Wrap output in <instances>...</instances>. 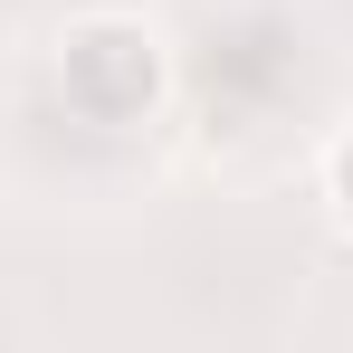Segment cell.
Returning <instances> with one entry per match:
<instances>
[{"label": "cell", "mask_w": 353, "mask_h": 353, "mask_svg": "<svg viewBox=\"0 0 353 353\" xmlns=\"http://www.w3.org/2000/svg\"><path fill=\"white\" fill-rule=\"evenodd\" d=\"M58 77H67V105L96 124H143L163 105V39L134 19V10H96L77 19L58 48Z\"/></svg>", "instance_id": "obj_1"}, {"label": "cell", "mask_w": 353, "mask_h": 353, "mask_svg": "<svg viewBox=\"0 0 353 353\" xmlns=\"http://www.w3.org/2000/svg\"><path fill=\"white\" fill-rule=\"evenodd\" d=\"M315 191H325V210H334V230L353 239V124L325 143V163H315Z\"/></svg>", "instance_id": "obj_2"}]
</instances>
